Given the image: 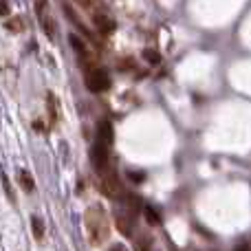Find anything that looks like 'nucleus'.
<instances>
[{
  "label": "nucleus",
  "mask_w": 251,
  "mask_h": 251,
  "mask_svg": "<svg viewBox=\"0 0 251 251\" xmlns=\"http://www.w3.org/2000/svg\"><path fill=\"white\" fill-rule=\"evenodd\" d=\"M84 225H86V234H88V240H91L93 247H100L104 245L106 240L110 238V221H108V214L101 205H91L84 214Z\"/></svg>",
  "instance_id": "1"
},
{
  "label": "nucleus",
  "mask_w": 251,
  "mask_h": 251,
  "mask_svg": "<svg viewBox=\"0 0 251 251\" xmlns=\"http://www.w3.org/2000/svg\"><path fill=\"white\" fill-rule=\"evenodd\" d=\"M86 88L91 93H104L110 88V75L106 69H100V66H93V69H86Z\"/></svg>",
  "instance_id": "2"
},
{
  "label": "nucleus",
  "mask_w": 251,
  "mask_h": 251,
  "mask_svg": "<svg viewBox=\"0 0 251 251\" xmlns=\"http://www.w3.org/2000/svg\"><path fill=\"white\" fill-rule=\"evenodd\" d=\"M91 163L95 165L97 172H104L108 170V163H110V154H108V146H104L101 141H97L95 146L91 148Z\"/></svg>",
  "instance_id": "3"
},
{
  "label": "nucleus",
  "mask_w": 251,
  "mask_h": 251,
  "mask_svg": "<svg viewBox=\"0 0 251 251\" xmlns=\"http://www.w3.org/2000/svg\"><path fill=\"white\" fill-rule=\"evenodd\" d=\"M101 176H104V183H101V187H104V194L110 196V199H115V196H122V183H119L117 174L110 172V170H104L101 172Z\"/></svg>",
  "instance_id": "4"
},
{
  "label": "nucleus",
  "mask_w": 251,
  "mask_h": 251,
  "mask_svg": "<svg viewBox=\"0 0 251 251\" xmlns=\"http://www.w3.org/2000/svg\"><path fill=\"white\" fill-rule=\"evenodd\" d=\"M35 13H38V20H40V25H42V29L47 31V35L53 38V35H55V25H53L51 16H49V11H47V0H38V2H35Z\"/></svg>",
  "instance_id": "5"
},
{
  "label": "nucleus",
  "mask_w": 251,
  "mask_h": 251,
  "mask_svg": "<svg viewBox=\"0 0 251 251\" xmlns=\"http://www.w3.org/2000/svg\"><path fill=\"white\" fill-rule=\"evenodd\" d=\"M115 223H117V229L122 231L124 236H132L134 231V212H117L115 216Z\"/></svg>",
  "instance_id": "6"
},
{
  "label": "nucleus",
  "mask_w": 251,
  "mask_h": 251,
  "mask_svg": "<svg viewBox=\"0 0 251 251\" xmlns=\"http://www.w3.org/2000/svg\"><path fill=\"white\" fill-rule=\"evenodd\" d=\"M93 22H95L97 31H101V33H104V35L115 33V29H117V25H115V20H113V18H108V16H106V13H95V16H93Z\"/></svg>",
  "instance_id": "7"
},
{
  "label": "nucleus",
  "mask_w": 251,
  "mask_h": 251,
  "mask_svg": "<svg viewBox=\"0 0 251 251\" xmlns=\"http://www.w3.org/2000/svg\"><path fill=\"white\" fill-rule=\"evenodd\" d=\"M97 130H100V141L104 143V146H110V143L115 141V132H113V124L110 122H100V126H97Z\"/></svg>",
  "instance_id": "8"
},
{
  "label": "nucleus",
  "mask_w": 251,
  "mask_h": 251,
  "mask_svg": "<svg viewBox=\"0 0 251 251\" xmlns=\"http://www.w3.org/2000/svg\"><path fill=\"white\" fill-rule=\"evenodd\" d=\"M47 110H49V119L55 126L60 122V113H57V97L53 93H47Z\"/></svg>",
  "instance_id": "9"
},
{
  "label": "nucleus",
  "mask_w": 251,
  "mask_h": 251,
  "mask_svg": "<svg viewBox=\"0 0 251 251\" xmlns=\"http://www.w3.org/2000/svg\"><path fill=\"white\" fill-rule=\"evenodd\" d=\"M18 183H20V187L25 192L35 190V181H33V176H31V172H26V170H20V172H18Z\"/></svg>",
  "instance_id": "10"
},
{
  "label": "nucleus",
  "mask_w": 251,
  "mask_h": 251,
  "mask_svg": "<svg viewBox=\"0 0 251 251\" xmlns=\"http://www.w3.org/2000/svg\"><path fill=\"white\" fill-rule=\"evenodd\" d=\"M64 11H66V18H69V20H71V22H73V25H75V26H77V29H79V31H82V33H84V35H86V38H91V31H88V29H86V26H84V22H82V20H79V18H77V16H75L73 7H64Z\"/></svg>",
  "instance_id": "11"
},
{
  "label": "nucleus",
  "mask_w": 251,
  "mask_h": 251,
  "mask_svg": "<svg viewBox=\"0 0 251 251\" xmlns=\"http://www.w3.org/2000/svg\"><path fill=\"white\" fill-rule=\"evenodd\" d=\"M31 229H33V236L35 240H42L44 238V221L40 216H31Z\"/></svg>",
  "instance_id": "12"
},
{
  "label": "nucleus",
  "mask_w": 251,
  "mask_h": 251,
  "mask_svg": "<svg viewBox=\"0 0 251 251\" xmlns=\"http://www.w3.org/2000/svg\"><path fill=\"white\" fill-rule=\"evenodd\" d=\"M143 216H146V221L150 223V225H161V216H159V212H156L154 207H152V205H146V207H143Z\"/></svg>",
  "instance_id": "13"
},
{
  "label": "nucleus",
  "mask_w": 251,
  "mask_h": 251,
  "mask_svg": "<svg viewBox=\"0 0 251 251\" xmlns=\"http://www.w3.org/2000/svg\"><path fill=\"white\" fill-rule=\"evenodd\" d=\"M69 42H71V47L79 53V55H86V44H84V40H79V35L71 33L69 35Z\"/></svg>",
  "instance_id": "14"
},
{
  "label": "nucleus",
  "mask_w": 251,
  "mask_h": 251,
  "mask_svg": "<svg viewBox=\"0 0 251 251\" xmlns=\"http://www.w3.org/2000/svg\"><path fill=\"white\" fill-rule=\"evenodd\" d=\"M152 247V238L148 234H139V238H137V243H134V249L137 251H148Z\"/></svg>",
  "instance_id": "15"
},
{
  "label": "nucleus",
  "mask_w": 251,
  "mask_h": 251,
  "mask_svg": "<svg viewBox=\"0 0 251 251\" xmlns=\"http://www.w3.org/2000/svg\"><path fill=\"white\" fill-rule=\"evenodd\" d=\"M143 60L150 62V64H159V62H161V55L154 51V49H143Z\"/></svg>",
  "instance_id": "16"
},
{
  "label": "nucleus",
  "mask_w": 251,
  "mask_h": 251,
  "mask_svg": "<svg viewBox=\"0 0 251 251\" xmlns=\"http://www.w3.org/2000/svg\"><path fill=\"white\" fill-rule=\"evenodd\" d=\"M7 29L13 31V33H20V31H22V20H20V18H11V20L7 22Z\"/></svg>",
  "instance_id": "17"
},
{
  "label": "nucleus",
  "mask_w": 251,
  "mask_h": 251,
  "mask_svg": "<svg viewBox=\"0 0 251 251\" xmlns=\"http://www.w3.org/2000/svg\"><path fill=\"white\" fill-rule=\"evenodd\" d=\"M2 185H4V194L11 199V203H16V196H13V192H11V183H9L7 174H2Z\"/></svg>",
  "instance_id": "18"
},
{
  "label": "nucleus",
  "mask_w": 251,
  "mask_h": 251,
  "mask_svg": "<svg viewBox=\"0 0 251 251\" xmlns=\"http://www.w3.org/2000/svg\"><path fill=\"white\" fill-rule=\"evenodd\" d=\"M9 11H11V9H9V2L7 0H0V16H9Z\"/></svg>",
  "instance_id": "19"
},
{
  "label": "nucleus",
  "mask_w": 251,
  "mask_h": 251,
  "mask_svg": "<svg viewBox=\"0 0 251 251\" xmlns=\"http://www.w3.org/2000/svg\"><path fill=\"white\" fill-rule=\"evenodd\" d=\"M143 178H146V176H143V174H132V172H130V181H137V183H141Z\"/></svg>",
  "instance_id": "20"
},
{
  "label": "nucleus",
  "mask_w": 251,
  "mask_h": 251,
  "mask_svg": "<svg viewBox=\"0 0 251 251\" xmlns=\"http://www.w3.org/2000/svg\"><path fill=\"white\" fill-rule=\"evenodd\" d=\"M75 2H79L82 7H86V9H91V7H93V0H75Z\"/></svg>",
  "instance_id": "21"
},
{
  "label": "nucleus",
  "mask_w": 251,
  "mask_h": 251,
  "mask_svg": "<svg viewBox=\"0 0 251 251\" xmlns=\"http://www.w3.org/2000/svg\"><path fill=\"white\" fill-rule=\"evenodd\" d=\"M108 251H128V249H126L122 243H117V245H113V247H110Z\"/></svg>",
  "instance_id": "22"
},
{
  "label": "nucleus",
  "mask_w": 251,
  "mask_h": 251,
  "mask_svg": "<svg viewBox=\"0 0 251 251\" xmlns=\"http://www.w3.org/2000/svg\"><path fill=\"white\" fill-rule=\"evenodd\" d=\"M234 251H249V243H243L240 247H236Z\"/></svg>",
  "instance_id": "23"
}]
</instances>
